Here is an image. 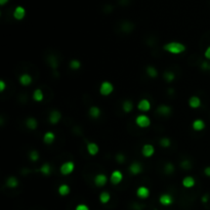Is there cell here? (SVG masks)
<instances>
[{"instance_id":"2e32d148","label":"cell","mask_w":210,"mask_h":210,"mask_svg":"<svg viewBox=\"0 0 210 210\" xmlns=\"http://www.w3.org/2000/svg\"><path fill=\"white\" fill-rule=\"evenodd\" d=\"M86 151H87L88 155H90V156H96L99 152V147L96 143L89 142L86 145Z\"/></svg>"},{"instance_id":"8d00e7d4","label":"cell","mask_w":210,"mask_h":210,"mask_svg":"<svg viewBox=\"0 0 210 210\" xmlns=\"http://www.w3.org/2000/svg\"><path fill=\"white\" fill-rule=\"evenodd\" d=\"M116 161H117L119 164H122V163L125 162V156H124L123 154H117L115 157Z\"/></svg>"},{"instance_id":"ba28073f","label":"cell","mask_w":210,"mask_h":210,"mask_svg":"<svg viewBox=\"0 0 210 210\" xmlns=\"http://www.w3.org/2000/svg\"><path fill=\"white\" fill-rule=\"evenodd\" d=\"M128 170H129V173H130L131 175L136 176V175L140 174V173L143 171V166L142 163L135 161V162H132L131 164L129 165Z\"/></svg>"},{"instance_id":"44dd1931","label":"cell","mask_w":210,"mask_h":210,"mask_svg":"<svg viewBox=\"0 0 210 210\" xmlns=\"http://www.w3.org/2000/svg\"><path fill=\"white\" fill-rule=\"evenodd\" d=\"M25 125L30 130H36L38 128V121L34 117H29L25 121Z\"/></svg>"},{"instance_id":"484cf974","label":"cell","mask_w":210,"mask_h":210,"mask_svg":"<svg viewBox=\"0 0 210 210\" xmlns=\"http://www.w3.org/2000/svg\"><path fill=\"white\" fill-rule=\"evenodd\" d=\"M39 171L41 172V174H43L44 176H48L51 174L52 167L49 163H43L39 168Z\"/></svg>"},{"instance_id":"e0dca14e","label":"cell","mask_w":210,"mask_h":210,"mask_svg":"<svg viewBox=\"0 0 210 210\" xmlns=\"http://www.w3.org/2000/svg\"><path fill=\"white\" fill-rule=\"evenodd\" d=\"M206 127V123L203 119H195L192 123V128L194 131L200 132L203 131Z\"/></svg>"},{"instance_id":"9a60e30c","label":"cell","mask_w":210,"mask_h":210,"mask_svg":"<svg viewBox=\"0 0 210 210\" xmlns=\"http://www.w3.org/2000/svg\"><path fill=\"white\" fill-rule=\"evenodd\" d=\"M181 184L184 189H192V188H194L196 184V179L195 177H193L192 175H187L182 178Z\"/></svg>"},{"instance_id":"8992f818","label":"cell","mask_w":210,"mask_h":210,"mask_svg":"<svg viewBox=\"0 0 210 210\" xmlns=\"http://www.w3.org/2000/svg\"><path fill=\"white\" fill-rule=\"evenodd\" d=\"M108 181H109V177L105 173H98L93 178V184L98 188L105 187L108 184Z\"/></svg>"},{"instance_id":"f1b7e54d","label":"cell","mask_w":210,"mask_h":210,"mask_svg":"<svg viewBox=\"0 0 210 210\" xmlns=\"http://www.w3.org/2000/svg\"><path fill=\"white\" fill-rule=\"evenodd\" d=\"M146 73H147V75L150 78H156L158 76V70L155 67H153V66H148L146 68Z\"/></svg>"},{"instance_id":"d6a6232c","label":"cell","mask_w":210,"mask_h":210,"mask_svg":"<svg viewBox=\"0 0 210 210\" xmlns=\"http://www.w3.org/2000/svg\"><path fill=\"white\" fill-rule=\"evenodd\" d=\"M163 77H164V79L166 80L167 82H172V81H174V79H175V74L173 73L172 71H166L164 73V75H163Z\"/></svg>"},{"instance_id":"836d02e7","label":"cell","mask_w":210,"mask_h":210,"mask_svg":"<svg viewBox=\"0 0 210 210\" xmlns=\"http://www.w3.org/2000/svg\"><path fill=\"white\" fill-rule=\"evenodd\" d=\"M164 171L166 174H172L174 172V165L172 163H166L164 166Z\"/></svg>"},{"instance_id":"d4e9b609","label":"cell","mask_w":210,"mask_h":210,"mask_svg":"<svg viewBox=\"0 0 210 210\" xmlns=\"http://www.w3.org/2000/svg\"><path fill=\"white\" fill-rule=\"evenodd\" d=\"M5 186L9 188V189H15V188L19 187V179L15 176H9L5 181Z\"/></svg>"},{"instance_id":"7402d4cb","label":"cell","mask_w":210,"mask_h":210,"mask_svg":"<svg viewBox=\"0 0 210 210\" xmlns=\"http://www.w3.org/2000/svg\"><path fill=\"white\" fill-rule=\"evenodd\" d=\"M43 143H45V145H51V143H54V140H56V134H54V132L52 131H46L45 133L43 134Z\"/></svg>"},{"instance_id":"1f68e13d","label":"cell","mask_w":210,"mask_h":210,"mask_svg":"<svg viewBox=\"0 0 210 210\" xmlns=\"http://www.w3.org/2000/svg\"><path fill=\"white\" fill-rule=\"evenodd\" d=\"M29 159L31 160L32 162H37V161H39V159H40V155L36 150H32L29 153Z\"/></svg>"},{"instance_id":"b9f144b4","label":"cell","mask_w":210,"mask_h":210,"mask_svg":"<svg viewBox=\"0 0 210 210\" xmlns=\"http://www.w3.org/2000/svg\"><path fill=\"white\" fill-rule=\"evenodd\" d=\"M8 2V0H0V5H5Z\"/></svg>"},{"instance_id":"4fadbf2b","label":"cell","mask_w":210,"mask_h":210,"mask_svg":"<svg viewBox=\"0 0 210 210\" xmlns=\"http://www.w3.org/2000/svg\"><path fill=\"white\" fill-rule=\"evenodd\" d=\"M152 104L150 102V99L148 98H142L140 101L137 103V109L143 113H147L151 110Z\"/></svg>"},{"instance_id":"f546056e","label":"cell","mask_w":210,"mask_h":210,"mask_svg":"<svg viewBox=\"0 0 210 210\" xmlns=\"http://www.w3.org/2000/svg\"><path fill=\"white\" fill-rule=\"evenodd\" d=\"M69 67H70L71 70L73 71H76V70H79L80 68H81V63L79 62L78 60H71V62L69 63Z\"/></svg>"},{"instance_id":"603a6c76","label":"cell","mask_w":210,"mask_h":210,"mask_svg":"<svg viewBox=\"0 0 210 210\" xmlns=\"http://www.w3.org/2000/svg\"><path fill=\"white\" fill-rule=\"evenodd\" d=\"M57 193L62 197H66V196H68L71 193V188L67 184H62L57 188Z\"/></svg>"},{"instance_id":"5bb4252c","label":"cell","mask_w":210,"mask_h":210,"mask_svg":"<svg viewBox=\"0 0 210 210\" xmlns=\"http://www.w3.org/2000/svg\"><path fill=\"white\" fill-rule=\"evenodd\" d=\"M19 82H20V84L22 85V86H30V85L32 84L33 82V78L32 76L30 75V74L28 73H24L22 74V75L19 77Z\"/></svg>"},{"instance_id":"7c38bea8","label":"cell","mask_w":210,"mask_h":210,"mask_svg":"<svg viewBox=\"0 0 210 210\" xmlns=\"http://www.w3.org/2000/svg\"><path fill=\"white\" fill-rule=\"evenodd\" d=\"M173 202H174V198H173L172 195L168 194V193H164L159 197V203L162 206H170L172 205Z\"/></svg>"},{"instance_id":"3957f363","label":"cell","mask_w":210,"mask_h":210,"mask_svg":"<svg viewBox=\"0 0 210 210\" xmlns=\"http://www.w3.org/2000/svg\"><path fill=\"white\" fill-rule=\"evenodd\" d=\"M75 170V163L73 161H65L60 166V173L62 175H70Z\"/></svg>"},{"instance_id":"e575fe53","label":"cell","mask_w":210,"mask_h":210,"mask_svg":"<svg viewBox=\"0 0 210 210\" xmlns=\"http://www.w3.org/2000/svg\"><path fill=\"white\" fill-rule=\"evenodd\" d=\"M181 167L184 170H189L192 168V163H191L188 159H184L181 162Z\"/></svg>"},{"instance_id":"4dcf8cb0","label":"cell","mask_w":210,"mask_h":210,"mask_svg":"<svg viewBox=\"0 0 210 210\" xmlns=\"http://www.w3.org/2000/svg\"><path fill=\"white\" fill-rule=\"evenodd\" d=\"M159 145L161 146L162 148H165V149H167V148H169L170 147V145H171V140L169 137H162V139H159Z\"/></svg>"},{"instance_id":"f35d334b","label":"cell","mask_w":210,"mask_h":210,"mask_svg":"<svg viewBox=\"0 0 210 210\" xmlns=\"http://www.w3.org/2000/svg\"><path fill=\"white\" fill-rule=\"evenodd\" d=\"M5 89H6V83L4 80H0V91L3 92Z\"/></svg>"},{"instance_id":"83f0119b","label":"cell","mask_w":210,"mask_h":210,"mask_svg":"<svg viewBox=\"0 0 210 210\" xmlns=\"http://www.w3.org/2000/svg\"><path fill=\"white\" fill-rule=\"evenodd\" d=\"M98 200L102 204H108L110 202V200H111V194L109 192H107V191H104V192H102L99 194Z\"/></svg>"},{"instance_id":"60d3db41","label":"cell","mask_w":210,"mask_h":210,"mask_svg":"<svg viewBox=\"0 0 210 210\" xmlns=\"http://www.w3.org/2000/svg\"><path fill=\"white\" fill-rule=\"evenodd\" d=\"M207 201H208V196H203L202 197V202L203 203H207Z\"/></svg>"},{"instance_id":"52a82bcc","label":"cell","mask_w":210,"mask_h":210,"mask_svg":"<svg viewBox=\"0 0 210 210\" xmlns=\"http://www.w3.org/2000/svg\"><path fill=\"white\" fill-rule=\"evenodd\" d=\"M155 152H156V149L152 143H145V145L142 147V150H140V153L145 158H151L155 155Z\"/></svg>"},{"instance_id":"74e56055","label":"cell","mask_w":210,"mask_h":210,"mask_svg":"<svg viewBox=\"0 0 210 210\" xmlns=\"http://www.w3.org/2000/svg\"><path fill=\"white\" fill-rule=\"evenodd\" d=\"M204 57H205L206 60H210V45L207 46V48L205 49V51H204Z\"/></svg>"},{"instance_id":"d6986e66","label":"cell","mask_w":210,"mask_h":210,"mask_svg":"<svg viewBox=\"0 0 210 210\" xmlns=\"http://www.w3.org/2000/svg\"><path fill=\"white\" fill-rule=\"evenodd\" d=\"M88 115H89V117L92 118V119H98L102 115L101 108L98 106H91L89 109H88Z\"/></svg>"},{"instance_id":"ab89813d","label":"cell","mask_w":210,"mask_h":210,"mask_svg":"<svg viewBox=\"0 0 210 210\" xmlns=\"http://www.w3.org/2000/svg\"><path fill=\"white\" fill-rule=\"evenodd\" d=\"M204 174H205L207 177H210V166H207V167H205L204 168Z\"/></svg>"},{"instance_id":"4316f807","label":"cell","mask_w":210,"mask_h":210,"mask_svg":"<svg viewBox=\"0 0 210 210\" xmlns=\"http://www.w3.org/2000/svg\"><path fill=\"white\" fill-rule=\"evenodd\" d=\"M122 111L124 113H126V114H128V113L132 112V110H133V103L130 101V99H125V101L122 103Z\"/></svg>"},{"instance_id":"8fae6325","label":"cell","mask_w":210,"mask_h":210,"mask_svg":"<svg viewBox=\"0 0 210 210\" xmlns=\"http://www.w3.org/2000/svg\"><path fill=\"white\" fill-rule=\"evenodd\" d=\"M62 120V113L57 110H52L48 115V121L51 125H57Z\"/></svg>"},{"instance_id":"cb8c5ba5","label":"cell","mask_w":210,"mask_h":210,"mask_svg":"<svg viewBox=\"0 0 210 210\" xmlns=\"http://www.w3.org/2000/svg\"><path fill=\"white\" fill-rule=\"evenodd\" d=\"M32 98L36 103H40L44 99V92L41 88H36L32 93Z\"/></svg>"},{"instance_id":"30bf717a","label":"cell","mask_w":210,"mask_h":210,"mask_svg":"<svg viewBox=\"0 0 210 210\" xmlns=\"http://www.w3.org/2000/svg\"><path fill=\"white\" fill-rule=\"evenodd\" d=\"M156 113L161 117H169L172 113V108L168 105H160L157 107Z\"/></svg>"},{"instance_id":"ac0fdd59","label":"cell","mask_w":210,"mask_h":210,"mask_svg":"<svg viewBox=\"0 0 210 210\" xmlns=\"http://www.w3.org/2000/svg\"><path fill=\"white\" fill-rule=\"evenodd\" d=\"M188 104H189V107L192 108V109H199L201 107V105H202V101H201V98L199 96L192 95L189 98Z\"/></svg>"},{"instance_id":"7a4b0ae2","label":"cell","mask_w":210,"mask_h":210,"mask_svg":"<svg viewBox=\"0 0 210 210\" xmlns=\"http://www.w3.org/2000/svg\"><path fill=\"white\" fill-rule=\"evenodd\" d=\"M115 90V87L113 85L112 82L110 81H103L99 85L98 91H99V95H103V96H109L111 95Z\"/></svg>"},{"instance_id":"9c48e42d","label":"cell","mask_w":210,"mask_h":210,"mask_svg":"<svg viewBox=\"0 0 210 210\" xmlns=\"http://www.w3.org/2000/svg\"><path fill=\"white\" fill-rule=\"evenodd\" d=\"M135 194H136V197L142 199V200H146L150 197L151 195V191L148 187L146 186H139L135 191Z\"/></svg>"},{"instance_id":"277c9868","label":"cell","mask_w":210,"mask_h":210,"mask_svg":"<svg viewBox=\"0 0 210 210\" xmlns=\"http://www.w3.org/2000/svg\"><path fill=\"white\" fill-rule=\"evenodd\" d=\"M134 123H135V125L137 127H139V128H148V127L151 125V118L149 117L148 115L139 114L135 117Z\"/></svg>"},{"instance_id":"6da1fadb","label":"cell","mask_w":210,"mask_h":210,"mask_svg":"<svg viewBox=\"0 0 210 210\" xmlns=\"http://www.w3.org/2000/svg\"><path fill=\"white\" fill-rule=\"evenodd\" d=\"M163 49L171 54H181L187 50V47L184 43L178 41H170L163 45Z\"/></svg>"},{"instance_id":"5b68a950","label":"cell","mask_w":210,"mask_h":210,"mask_svg":"<svg viewBox=\"0 0 210 210\" xmlns=\"http://www.w3.org/2000/svg\"><path fill=\"white\" fill-rule=\"evenodd\" d=\"M123 178H124V174L122 171L119 169H116L114 171H112L111 175L109 177V181L113 186H118V184H120L123 181Z\"/></svg>"},{"instance_id":"ffe728a7","label":"cell","mask_w":210,"mask_h":210,"mask_svg":"<svg viewBox=\"0 0 210 210\" xmlns=\"http://www.w3.org/2000/svg\"><path fill=\"white\" fill-rule=\"evenodd\" d=\"M26 15V9L23 6H16L13 10V18L16 21H22Z\"/></svg>"},{"instance_id":"d590c367","label":"cell","mask_w":210,"mask_h":210,"mask_svg":"<svg viewBox=\"0 0 210 210\" xmlns=\"http://www.w3.org/2000/svg\"><path fill=\"white\" fill-rule=\"evenodd\" d=\"M75 210H90V208H89V206L86 205V204L79 203V204H77V205H76Z\"/></svg>"}]
</instances>
